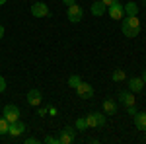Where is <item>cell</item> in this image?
<instances>
[{
	"mask_svg": "<svg viewBox=\"0 0 146 144\" xmlns=\"http://www.w3.org/2000/svg\"><path fill=\"white\" fill-rule=\"evenodd\" d=\"M76 129H78V131H86V129H88V121H86V117H80L78 121H76Z\"/></svg>",
	"mask_w": 146,
	"mask_h": 144,
	"instance_id": "20",
	"label": "cell"
},
{
	"mask_svg": "<svg viewBox=\"0 0 146 144\" xmlns=\"http://www.w3.org/2000/svg\"><path fill=\"white\" fill-rule=\"evenodd\" d=\"M111 78H113V82H123L125 78V70H121V68H117V70H115V72H113L111 74Z\"/></svg>",
	"mask_w": 146,
	"mask_h": 144,
	"instance_id": "17",
	"label": "cell"
},
{
	"mask_svg": "<svg viewBox=\"0 0 146 144\" xmlns=\"http://www.w3.org/2000/svg\"><path fill=\"white\" fill-rule=\"evenodd\" d=\"M74 138H76V131L72 127H64L60 131V136H58V144H70L74 142Z\"/></svg>",
	"mask_w": 146,
	"mask_h": 144,
	"instance_id": "7",
	"label": "cell"
},
{
	"mask_svg": "<svg viewBox=\"0 0 146 144\" xmlns=\"http://www.w3.org/2000/svg\"><path fill=\"white\" fill-rule=\"evenodd\" d=\"M37 142H39V140L33 138V136H31V138H25V144H37Z\"/></svg>",
	"mask_w": 146,
	"mask_h": 144,
	"instance_id": "24",
	"label": "cell"
},
{
	"mask_svg": "<svg viewBox=\"0 0 146 144\" xmlns=\"http://www.w3.org/2000/svg\"><path fill=\"white\" fill-rule=\"evenodd\" d=\"M133 117H135V127L138 131H144L146 129V111H140V113L136 111Z\"/></svg>",
	"mask_w": 146,
	"mask_h": 144,
	"instance_id": "11",
	"label": "cell"
},
{
	"mask_svg": "<svg viewBox=\"0 0 146 144\" xmlns=\"http://www.w3.org/2000/svg\"><path fill=\"white\" fill-rule=\"evenodd\" d=\"M121 31L125 33V37H136L140 33V22L136 16H127L125 22L121 23Z\"/></svg>",
	"mask_w": 146,
	"mask_h": 144,
	"instance_id": "1",
	"label": "cell"
},
{
	"mask_svg": "<svg viewBox=\"0 0 146 144\" xmlns=\"http://www.w3.org/2000/svg\"><path fill=\"white\" fill-rule=\"evenodd\" d=\"M2 37H4V27L0 25V39H2Z\"/></svg>",
	"mask_w": 146,
	"mask_h": 144,
	"instance_id": "28",
	"label": "cell"
},
{
	"mask_svg": "<svg viewBox=\"0 0 146 144\" xmlns=\"http://www.w3.org/2000/svg\"><path fill=\"white\" fill-rule=\"evenodd\" d=\"M142 82H144V84H146V70H144V72H142Z\"/></svg>",
	"mask_w": 146,
	"mask_h": 144,
	"instance_id": "29",
	"label": "cell"
},
{
	"mask_svg": "<svg viewBox=\"0 0 146 144\" xmlns=\"http://www.w3.org/2000/svg\"><path fill=\"white\" fill-rule=\"evenodd\" d=\"M4 2H6V0H0V6H2V4H4Z\"/></svg>",
	"mask_w": 146,
	"mask_h": 144,
	"instance_id": "30",
	"label": "cell"
},
{
	"mask_svg": "<svg viewBox=\"0 0 146 144\" xmlns=\"http://www.w3.org/2000/svg\"><path fill=\"white\" fill-rule=\"evenodd\" d=\"M144 134H146V129H144Z\"/></svg>",
	"mask_w": 146,
	"mask_h": 144,
	"instance_id": "32",
	"label": "cell"
},
{
	"mask_svg": "<svg viewBox=\"0 0 146 144\" xmlns=\"http://www.w3.org/2000/svg\"><path fill=\"white\" fill-rule=\"evenodd\" d=\"M80 82H82V80H80V76H78V74H72V76L68 78V86H70V88H76V86H78Z\"/></svg>",
	"mask_w": 146,
	"mask_h": 144,
	"instance_id": "19",
	"label": "cell"
},
{
	"mask_svg": "<svg viewBox=\"0 0 146 144\" xmlns=\"http://www.w3.org/2000/svg\"><path fill=\"white\" fill-rule=\"evenodd\" d=\"M123 14H125V4H121L119 0L109 6V16L113 20H123Z\"/></svg>",
	"mask_w": 146,
	"mask_h": 144,
	"instance_id": "8",
	"label": "cell"
},
{
	"mask_svg": "<svg viewBox=\"0 0 146 144\" xmlns=\"http://www.w3.org/2000/svg\"><path fill=\"white\" fill-rule=\"evenodd\" d=\"M4 90H6V80H4V78L0 76V94H2Z\"/></svg>",
	"mask_w": 146,
	"mask_h": 144,
	"instance_id": "22",
	"label": "cell"
},
{
	"mask_svg": "<svg viewBox=\"0 0 146 144\" xmlns=\"http://www.w3.org/2000/svg\"><path fill=\"white\" fill-rule=\"evenodd\" d=\"M142 88H144L142 78H131L129 80V90L131 92H142Z\"/></svg>",
	"mask_w": 146,
	"mask_h": 144,
	"instance_id": "12",
	"label": "cell"
},
{
	"mask_svg": "<svg viewBox=\"0 0 146 144\" xmlns=\"http://www.w3.org/2000/svg\"><path fill=\"white\" fill-rule=\"evenodd\" d=\"M8 127H10V123L6 121V117H0V136L8 134Z\"/></svg>",
	"mask_w": 146,
	"mask_h": 144,
	"instance_id": "18",
	"label": "cell"
},
{
	"mask_svg": "<svg viewBox=\"0 0 146 144\" xmlns=\"http://www.w3.org/2000/svg\"><path fill=\"white\" fill-rule=\"evenodd\" d=\"M119 100H121V103H123L125 107L135 105V98H133V94H131V92H119Z\"/></svg>",
	"mask_w": 146,
	"mask_h": 144,
	"instance_id": "13",
	"label": "cell"
},
{
	"mask_svg": "<svg viewBox=\"0 0 146 144\" xmlns=\"http://www.w3.org/2000/svg\"><path fill=\"white\" fill-rule=\"evenodd\" d=\"M127 113H129V115H135V113H136V107H135V105H129V107H127Z\"/></svg>",
	"mask_w": 146,
	"mask_h": 144,
	"instance_id": "23",
	"label": "cell"
},
{
	"mask_svg": "<svg viewBox=\"0 0 146 144\" xmlns=\"http://www.w3.org/2000/svg\"><path fill=\"white\" fill-rule=\"evenodd\" d=\"M86 121H88V129H92V127H103L105 125V113H88Z\"/></svg>",
	"mask_w": 146,
	"mask_h": 144,
	"instance_id": "6",
	"label": "cell"
},
{
	"mask_svg": "<svg viewBox=\"0 0 146 144\" xmlns=\"http://www.w3.org/2000/svg\"><path fill=\"white\" fill-rule=\"evenodd\" d=\"M39 115H41V117H45V115H47V109H45V107H41V109H39Z\"/></svg>",
	"mask_w": 146,
	"mask_h": 144,
	"instance_id": "26",
	"label": "cell"
},
{
	"mask_svg": "<svg viewBox=\"0 0 146 144\" xmlns=\"http://www.w3.org/2000/svg\"><path fill=\"white\" fill-rule=\"evenodd\" d=\"M23 131H25V125H23L20 119H18V121H14V123H10V127H8V134H10V136H14V138L22 136Z\"/></svg>",
	"mask_w": 146,
	"mask_h": 144,
	"instance_id": "9",
	"label": "cell"
},
{
	"mask_svg": "<svg viewBox=\"0 0 146 144\" xmlns=\"http://www.w3.org/2000/svg\"><path fill=\"white\" fill-rule=\"evenodd\" d=\"M82 18H84V10H82V6H78L76 2L70 4V6H68V20H70L72 23H78Z\"/></svg>",
	"mask_w": 146,
	"mask_h": 144,
	"instance_id": "2",
	"label": "cell"
},
{
	"mask_svg": "<svg viewBox=\"0 0 146 144\" xmlns=\"http://www.w3.org/2000/svg\"><path fill=\"white\" fill-rule=\"evenodd\" d=\"M101 2H103V4H105V6H111L113 2H117V0H101Z\"/></svg>",
	"mask_w": 146,
	"mask_h": 144,
	"instance_id": "25",
	"label": "cell"
},
{
	"mask_svg": "<svg viewBox=\"0 0 146 144\" xmlns=\"http://www.w3.org/2000/svg\"><path fill=\"white\" fill-rule=\"evenodd\" d=\"M125 14L127 16H136L138 14V4L136 2H127L125 4Z\"/></svg>",
	"mask_w": 146,
	"mask_h": 144,
	"instance_id": "16",
	"label": "cell"
},
{
	"mask_svg": "<svg viewBox=\"0 0 146 144\" xmlns=\"http://www.w3.org/2000/svg\"><path fill=\"white\" fill-rule=\"evenodd\" d=\"M142 2H144V6H146V0H142Z\"/></svg>",
	"mask_w": 146,
	"mask_h": 144,
	"instance_id": "31",
	"label": "cell"
},
{
	"mask_svg": "<svg viewBox=\"0 0 146 144\" xmlns=\"http://www.w3.org/2000/svg\"><path fill=\"white\" fill-rule=\"evenodd\" d=\"M62 2H64V4H66V6H70V4H74V2H76V0H62Z\"/></svg>",
	"mask_w": 146,
	"mask_h": 144,
	"instance_id": "27",
	"label": "cell"
},
{
	"mask_svg": "<svg viewBox=\"0 0 146 144\" xmlns=\"http://www.w3.org/2000/svg\"><path fill=\"white\" fill-rule=\"evenodd\" d=\"M74 90H76V94H78L80 100H92V98H94V88H92L90 84L80 82V84H78Z\"/></svg>",
	"mask_w": 146,
	"mask_h": 144,
	"instance_id": "5",
	"label": "cell"
},
{
	"mask_svg": "<svg viewBox=\"0 0 146 144\" xmlns=\"http://www.w3.org/2000/svg\"><path fill=\"white\" fill-rule=\"evenodd\" d=\"M27 103H29L31 107L41 105V92H39V90H29V92H27Z\"/></svg>",
	"mask_w": 146,
	"mask_h": 144,
	"instance_id": "10",
	"label": "cell"
},
{
	"mask_svg": "<svg viewBox=\"0 0 146 144\" xmlns=\"http://www.w3.org/2000/svg\"><path fill=\"white\" fill-rule=\"evenodd\" d=\"M103 113L105 115H115L117 113V103L113 100H105L103 101Z\"/></svg>",
	"mask_w": 146,
	"mask_h": 144,
	"instance_id": "14",
	"label": "cell"
},
{
	"mask_svg": "<svg viewBox=\"0 0 146 144\" xmlns=\"http://www.w3.org/2000/svg\"><path fill=\"white\" fill-rule=\"evenodd\" d=\"M105 8H107V6H105L101 0H98V2H94V4H92L90 10H92L94 16H103V14H105Z\"/></svg>",
	"mask_w": 146,
	"mask_h": 144,
	"instance_id": "15",
	"label": "cell"
},
{
	"mask_svg": "<svg viewBox=\"0 0 146 144\" xmlns=\"http://www.w3.org/2000/svg\"><path fill=\"white\" fill-rule=\"evenodd\" d=\"M31 16H35V18H49L51 10L47 8L45 2H35L33 6H31Z\"/></svg>",
	"mask_w": 146,
	"mask_h": 144,
	"instance_id": "4",
	"label": "cell"
},
{
	"mask_svg": "<svg viewBox=\"0 0 146 144\" xmlns=\"http://www.w3.org/2000/svg\"><path fill=\"white\" fill-rule=\"evenodd\" d=\"M2 115L6 117V121L8 123H14L20 119V107H16L14 103H8L6 107H4V111H2Z\"/></svg>",
	"mask_w": 146,
	"mask_h": 144,
	"instance_id": "3",
	"label": "cell"
},
{
	"mask_svg": "<svg viewBox=\"0 0 146 144\" xmlns=\"http://www.w3.org/2000/svg\"><path fill=\"white\" fill-rule=\"evenodd\" d=\"M45 142L47 144H58V138H55V136H45Z\"/></svg>",
	"mask_w": 146,
	"mask_h": 144,
	"instance_id": "21",
	"label": "cell"
}]
</instances>
